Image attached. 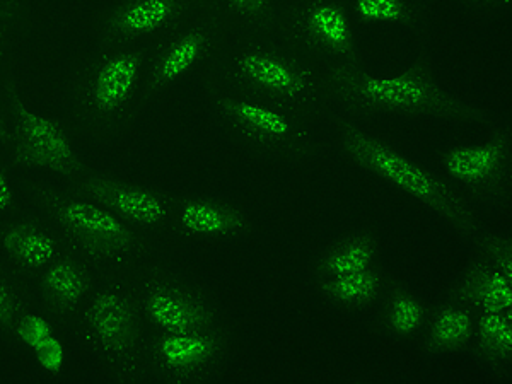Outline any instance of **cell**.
Here are the masks:
<instances>
[{"label": "cell", "instance_id": "cell-24", "mask_svg": "<svg viewBox=\"0 0 512 384\" xmlns=\"http://www.w3.org/2000/svg\"><path fill=\"white\" fill-rule=\"evenodd\" d=\"M475 342L492 364L509 366L512 359V313L477 311Z\"/></svg>", "mask_w": 512, "mask_h": 384}, {"label": "cell", "instance_id": "cell-18", "mask_svg": "<svg viewBox=\"0 0 512 384\" xmlns=\"http://www.w3.org/2000/svg\"><path fill=\"white\" fill-rule=\"evenodd\" d=\"M214 41V31L205 24H197L173 36L152 62L146 79L147 91L163 93L173 88L209 55Z\"/></svg>", "mask_w": 512, "mask_h": 384}, {"label": "cell", "instance_id": "cell-26", "mask_svg": "<svg viewBox=\"0 0 512 384\" xmlns=\"http://www.w3.org/2000/svg\"><path fill=\"white\" fill-rule=\"evenodd\" d=\"M23 309L24 304L19 297L18 289L0 262V330L12 333Z\"/></svg>", "mask_w": 512, "mask_h": 384}, {"label": "cell", "instance_id": "cell-22", "mask_svg": "<svg viewBox=\"0 0 512 384\" xmlns=\"http://www.w3.org/2000/svg\"><path fill=\"white\" fill-rule=\"evenodd\" d=\"M390 279L374 267L355 274L316 280V289L326 303L340 311H357L379 303Z\"/></svg>", "mask_w": 512, "mask_h": 384}, {"label": "cell", "instance_id": "cell-15", "mask_svg": "<svg viewBox=\"0 0 512 384\" xmlns=\"http://www.w3.org/2000/svg\"><path fill=\"white\" fill-rule=\"evenodd\" d=\"M253 219L246 212L209 198H183L173 204L171 229L188 238L231 241L253 233Z\"/></svg>", "mask_w": 512, "mask_h": 384}, {"label": "cell", "instance_id": "cell-6", "mask_svg": "<svg viewBox=\"0 0 512 384\" xmlns=\"http://www.w3.org/2000/svg\"><path fill=\"white\" fill-rule=\"evenodd\" d=\"M227 69L241 88L287 105L306 106L320 96V82L309 65L277 45L239 48Z\"/></svg>", "mask_w": 512, "mask_h": 384}, {"label": "cell", "instance_id": "cell-16", "mask_svg": "<svg viewBox=\"0 0 512 384\" xmlns=\"http://www.w3.org/2000/svg\"><path fill=\"white\" fill-rule=\"evenodd\" d=\"M185 9L187 0H125L103 19L101 33L110 43H134L168 30Z\"/></svg>", "mask_w": 512, "mask_h": 384}, {"label": "cell", "instance_id": "cell-5", "mask_svg": "<svg viewBox=\"0 0 512 384\" xmlns=\"http://www.w3.org/2000/svg\"><path fill=\"white\" fill-rule=\"evenodd\" d=\"M236 349L238 338L224 321L202 330L154 335L144 347L142 371L171 383H195L226 366Z\"/></svg>", "mask_w": 512, "mask_h": 384}, {"label": "cell", "instance_id": "cell-12", "mask_svg": "<svg viewBox=\"0 0 512 384\" xmlns=\"http://www.w3.org/2000/svg\"><path fill=\"white\" fill-rule=\"evenodd\" d=\"M77 190L142 231L171 229L173 224L175 202L158 190L89 173L79 178Z\"/></svg>", "mask_w": 512, "mask_h": 384}, {"label": "cell", "instance_id": "cell-1", "mask_svg": "<svg viewBox=\"0 0 512 384\" xmlns=\"http://www.w3.org/2000/svg\"><path fill=\"white\" fill-rule=\"evenodd\" d=\"M335 137L350 161L434 210L456 233L477 245L483 229L473 219L463 198L454 193L448 183L364 128L342 123Z\"/></svg>", "mask_w": 512, "mask_h": 384}, {"label": "cell", "instance_id": "cell-9", "mask_svg": "<svg viewBox=\"0 0 512 384\" xmlns=\"http://www.w3.org/2000/svg\"><path fill=\"white\" fill-rule=\"evenodd\" d=\"M146 328L154 335L192 332L222 323L200 292L169 275H152L137 291Z\"/></svg>", "mask_w": 512, "mask_h": 384}, {"label": "cell", "instance_id": "cell-17", "mask_svg": "<svg viewBox=\"0 0 512 384\" xmlns=\"http://www.w3.org/2000/svg\"><path fill=\"white\" fill-rule=\"evenodd\" d=\"M67 250V241L52 227L26 221L0 224V260L23 272L38 275Z\"/></svg>", "mask_w": 512, "mask_h": 384}, {"label": "cell", "instance_id": "cell-30", "mask_svg": "<svg viewBox=\"0 0 512 384\" xmlns=\"http://www.w3.org/2000/svg\"><path fill=\"white\" fill-rule=\"evenodd\" d=\"M18 207L16 190L12 187L11 178L6 168L0 163V214H11Z\"/></svg>", "mask_w": 512, "mask_h": 384}, {"label": "cell", "instance_id": "cell-20", "mask_svg": "<svg viewBox=\"0 0 512 384\" xmlns=\"http://www.w3.org/2000/svg\"><path fill=\"white\" fill-rule=\"evenodd\" d=\"M477 313L465 301L453 296L429 309L424 335L427 349L436 354H456L475 342Z\"/></svg>", "mask_w": 512, "mask_h": 384}, {"label": "cell", "instance_id": "cell-19", "mask_svg": "<svg viewBox=\"0 0 512 384\" xmlns=\"http://www.w3.org/2000/svg\"><path fill=\"white\" fill-rule=\"evenodd\" d=\"M379 255L378 234L371 231L347 233L333 239L320 251L313 263V275L316 280H323L369 270L378 267Z\"/></svg>", "mask_w": 512, "mask_h": 384}, {"label": "cell", "instance_id": "cell-29", "mask_svg": "<svg viewBox=\"0 0 512 384\" xmlns=\"http://www.w3.org/2000/svg\"><path fill=\"white\" fill-rule=\"evenodd\" d=\"M227 11L246 23H265L270 0H222Z\"/></svg>", "mask_w": 512, "mask_h": 384}, {"label": "cell", "instance_id": "cell-11", "mask_svg": "<svg viewBox=\"0 0 512 384\" xmlns=\"http://www.w3.org/2000/svg\"><path fill=\"white\" fill-rule=\"evenodd\" d=\"M478 258L453 296L477 311L512 313V243L507 233H485Z\"/></svg>", "mask_w": 512, "mask_h": 384}, {"label": "cell", "instance_id": "cell-14", "mask_svg": "<svg viewBox=\"0 0 512 384\" xmlns=\"http://www.w3.org/2000/svg\"><path fill=\"white\" fill-rule=\"evenodd\" d=\"M294 31L309 47L332 60L333 70L355 65L354 33L342 7L330 0H315L297 14Z\"/></svg>", "mask_w": 512, "mask_h": 384}, {"label": "cell", "instance_id": "cell-32", "mask_svg": "<svg viewBox=\"0 0 512 384\" xmlns=\"http://www.w3.org/2000/svg\"><path fill=\"white\" fill-rule=\"evenodd\" d=\"M18 12V0H0V24L9 23L18 16Z\"/></svg>", "mask_w": 512, "mask_h": 384}, {"label": "cell", "instance_id": "cell-28", "mask_svg": "<svg viewBox=\"0 0 512 384\" xmlns=\"http://www.w3.org/2000/svg\"><path fill=\"white\" fill-rule=\"evenodd\" d=\"M33 354H35L38 364L45 373L52 374V376H59L60 373H64L65 361H67L65 345L57 337V333L48 342L41 345L40 349L35 350Z\"/></svg>", "mask_w": 512, "mask_h": 384}, {"label": "cell", "instance_id": "cell-13", "mask_svg": "<svg viewBox=\"0 0 512 384\" xmlns=\"http://www.w3.org/2000/svg\"><path fill=\"white\" fill-rule=\"evenodd\" d=\"M216 96L224 122L246 140L275 151H294L306 144V135L282 111L262 99L231 89H222Z\"/></svg>", "mask_w": 512, "mask_h": 384}, {"label": "cell", "instance_id": "cell-8", "mask_svg": "<svg viewBox=\"0 0 512 384\" xmlns=\"http://www.w3.org/2000/svg\"><path fill=\"white\" fill-rule=\"evenodd\" d=\"M146 67V53L134 43H110L99 55L84 79L81 106L89 122L113 127L132 103L140 76Z\"/></svg>", "mask_w": 512, "mask_h": 384}, {"label": "cell", "instance_id": "cell-4", "mask_svg": "<svg viewBox=\"0 0 512 384\" xmlns=\"http://www.w3.org/2000/svg\"><path fill=\"white\" fill-rule=\"evenodd\" d=\"M84 328L99 357L118 378H139L144 355V320L137 291L108 284L91 292L84 309Z\"/></svg>", "mask_w": 512, "mask_h": 384}, {"label": "cell", "instance_id": "cell-31", "mask_svg": "<svg viewBox=\"0 0 512 384\" xmlns=\"http://www.w3.org/2000/svg\"><path fill=\"white\" fill-rule=\"evenodd\" d=\"M6 24H0V76H2V53H4V28ZM7 139V110L2 101V89H0V146H6Z\"/></svg>", "mask_w": 512, "mask_h": 384}, {"label": "cell", "instance_id": "cell-7", "mask_svg": "<svg viewBox=\"0 0 512 384\" xmlns=\"http://www.w3.org/2000/svg\"><path fill=\"white\" fill-rule=\"evenodd\" d=\"M18 163L50 175H86L74 142L64 125L47 113L12 99L7 110L6 146Z\"/></svg>", "mask_w": 512, "mask_h": 384}, {"label": "cell", "instance_id": "cell-3", "mask_svg": "<svg viewBox=\"0 0 512 384\" xmlns=\"http://www.w3.org/2000/svg\"><path fill=\"white\" fill-rule=\"evenodd\" d=\"M332 89L347 105L364 110L422 111L446 117L472 113L425 67L383 76L366 74L357 67L337 69L333 70Z\"/></svg>", "mask_w": 512, "mask_h": 384}, {"label": "cell", "instance_id": "cell-2", "mask_svg": "<svg viewBox=\"0 0 512 384\" xmlns=\"http://www.w3.org/2000/svg\"><path fill=\"white\" fill-rule=\"evenodd\" d=\"M38 205L52 229L79 253L123 267L142 262L147 256L146 231L82 193H43Z\"/></svg>", "mask_w": 512, "mask_h": 384}, {"label": "cell", "instance_id": "cell-27", "mask_svg": "<svg viewBox=\"0 0 512 384\" xmlns=\"http://www.w3.org/2000/svg\"><path fill=\"white\" fill-rule=\"evenodd\" d=\"M355 11L373 23H398L407 18L405 0H355Z\"/></svg>", "mask_w": 512, "mask_h": 384}, {"label": "cell", "instance_id": "cell-23", "mask_svg": "<svg viewBox=\"0 0 512 384\" xmlns=\"http://www.w3.org/2000/svg\"><path fill=\"white\" fill-rule=\"evenodd\" d=\"M378 304L381 308V326L390 337L412 340L424 332L429 309L408 287L390 280Z\"/></svg>", "mask_w": 512, "mask_h": 384}, {"label": "cell", "instance_id": "cell-21", "mask_svg": "<svg viewBox=\"0 0 512 384\" xmlns=\"http://www.w3.org/2000/svg\"><path fill=\"white\" fill-rule=\"evenodd\" d=\"M38 277L45 299L52 304V308L64 313L76 311L93 292V280L88 268L82 263L81 256L69 250L50 263Z\"/></svg>", "mask_w": 512, "mask_h": 384}, {"label": "cell", "instance_id": "cell-25", "mask_svg": "<svg viewBox=\"0 0 512 384\" xmlns=\"http://www.w3.org/2000/svg\"><path fill=\"white\" fill-rule=\"evenodd\" d=\"M12 335H16L28 349L35 352L55 335V330H53L52 323L45 316L24 308L23 313L19 315L18 321H16V325H14Z\"/></svg>", "mask_w": 512, "mask_h": 384}, {"label": "cell", "instance_id": "cell-10", "mask_svg": "<svg viewBox=\"0 0 512 384\" xmlns=\"http://www.w3.org/2000/svg\"><path fill=\"white\" fill-rule=\"evenodd\" d=\"M511 158V134L502 132L477 144L454 147L444 154L441 168L454 188L495 198L509 190Z\"/></svg>", "mask_w": 512, "mask_h": 384}]
</instances>
